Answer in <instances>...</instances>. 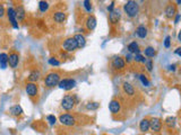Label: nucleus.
<instances>
[{
    "label": "nucleus",
    "instance_id": "f257e3e1",
    "mask_svg": "<svg viewBox=\"0 0 181 135\" xmlns=\"http://www.w3.org/2000/svg\"><path fill=\"white\" fill-rule=\"evenodd\" d=\"M123 10L127 14L128 17H136L137 14H138V3L136 1H133V0H129L123 5Z\"/></svg>",
    "mask_w": 181,
    "mask_h": 135
},
{
    "label": "nucleus",
    "instance_id": "f03ea898",
    "mask_svg": "<svg viewBox=\"0 0 181 135\" xmlns=\"http://www.w3.org/2000/svg\"><path fill=\"white\" fill-rule=\"evenodd\" d=\"M59 82H60V73H58V72H50L44 79V85L48 88H53V87L59 85Z\"/></svg>",
    "mask_w": 181,
    "mask_h": 135
},
{
    "label": "nucleus",
    "instance_id": "7ed1b4c3",
    "mask_svg": "<svg viewBox=\"0 0 181 135\" xmlns=\"http://www.w3.org/2000/svg\"><path fill=\"white\" fill-rule=\"evenodd\" d=\"M76 99H77V97L74 96V95H66L65 97L63 98V100H61V107L65 110H71L76 105Z\"/></svg>",
    "mask_w": 181,
    "mask_h": 135
},
{
    "label": "nucleus",
    "instance_id": "20e7f679",
    "mask_svg": "<svg viewBox=\"0 0 181 135\" xmlns=\"http://www.w3.org/2000/svg\"><path fill=\"white\" fill-rule=\"evenodd\" d=\"M63 49L66 51V52H74L78 49L77 42L74 37H68L66 38L65 41L63 42Z\"/></svg>",
    "mask_w": 181,
    "mask_h": 135
},
{
    "label": "nucleus",
    "instance_id": "39448f33",
    "mask_svg": "<svg viewBox=\"0 0 181 135\" xmlns=\"http://www.w3.org/2000/svg\"><path fill=\"white\" fill-rule=\"evenodd\" d=\"M59 122L63 125H66V126H74L75 124H76V118L70 114H63L60 115Z\"/></svg>",
    "mask_w": 181,
    "mask_h": 135
},
{
    "label": "nucleus",
    "instance_id": "423d86ee",
    "mask_svg": "<svg viewBox=\"0 0 181 135\" xmlns=\"http://www.w3.org/2000/svg\"><path fill=\"white\" fill-rule=\"evenodd\" d=\"M25 90H26V94L28 95V97L31 98L36 97L39 94V87L34 82H27L26 86H25Z\"/></svg>",
    "mask_w": 181,
    "mask_h": 135
},
{
    "label": "nucleus",
    "instance_id": "0eeeda50",
    "mask_svg": "<svg viewBox=\"0 0 181 135\" xmlns=\"http://www.w3.org/2000/svg\"><path fill=\"white\" fill-rule=\"evenodd\" d=\"M7 16H8V21L9 23L12 24V26L17 30L18 28V21H17V16H16V12L15 9L13 8V7H9L7 9Z\"/></svg>",
    "mask_w": 181,
    "mask_h": 135
},
{
    "label": "nucleus",
    "instance_id": "6e6552de",
    "mask_svg": "<svg viewBox=\"0 0 181 135\" xmlns=\"http://www.w3.org/2000/svg\"><path fill=\"white\" fill-rule=\"evenodd\" d=\"M61 89L63 90H70L73 89L76 86V81L74 79H63V80H60L59 85H58Z\"/></svg>",
    "mask_w": 181,
    "mask_h": 135
},
{
    "label": "nucleus",
    "instance_id": "1a4fd4ad",
    "mask_svg": "<svg viewBox=\"0 0 181 135\" xmlns=\"http://www.w3.org/2000/svg\"><path fill=\"white\" fill-rule=\"evenodd\" d=\"M18 62H19V54L16 52H12L8 55V64L10 68L15 69L18 65Z\"/></svg>",
    "mask_w": 181,
    "mask_h": 135
},
{
    "label": "nucleus",
    "instance_id": "9d476101",
    "mask_svg": "<svg viewBox=\"0 0 181 135\" xmlns=\"http://www.w3.org/2000/svg\"><path fill=\"white\" fill-rule=\"evenodd\" d=\"M66 18H67V14L65 12H61V10H58V12H54L53 15H52V19H53L56 23L58 24H63L66 21Z\"/></svg>",
    "mask_w": 181,
    "mask_h": 135
},
{
    "label": "nucleus",
    "instance_id": "9b49d317",
    "mask_svg": "<svg viewBox=\"0 0 181 135\" xmlns=\"http://www.w3.org/2000/svg\"><path fill=\"white\" fill-rule=\"evenodd\" d=\"M126 65V61L122 59L121 56H116L113 58L112 60V67L116 69V70H122Z\"/></svg>",
    "mask_w": 181,
    "mask_h": 135
},
{
    "label": "nucleus",
    "instance_id": "f8f14e48",
    "mask_svg": "<svg viewBox=\"0 0 181 135\" xmlns=\"http://www.w3.org/2000/svg\"><path fill=\"white\" fill-rule=\"evenodd\" d=\"M161 127H162V122H161L160 118L154 117L149 120V128L154 132H158L161 131Z\"/></svg>",
    "mask_w": 181,
    "mask_h": 135
},
{
    "label": "nucleus",
    "instance_id": "ddd939ff",
    "mask_svg": "<svg viewBox=\"0 0 181 135\" xmlns=\"http://www.w3.org/2000/svg\"><path fill=\"white\" fill-rule=\"evenodd\" d=\"M121 18V14H120V10L119 9H114L110 12L109 15V21H110L111 24H117Z\"/></svg>",
    "mask_w": 181,
    "mask_h": 135
},
{
    "label": "nucleus",
    "instance_id": "4468645a",
    "mask_svg": "<svg viewBox=\"0 0 181 135\" xmlns=\"http://www.w3.org/2000/svg\"><path fill=\"white\" fill-rule=\"evenodd\" d=\"M85 26L88 30H94V28L96 27V18L94 16L89 15L85 21Z\"/></svg>",
    "mask_w": 181,
    "mask_h": 135
},
{
    "label": "nucleus",
    "instance_id": "2eb2a0df",
    "mask_svg": "<svg viewBox=\"0 0 181 135\" xmlns=\"http://www.w3.org/2000/svg\"><path fill=\"white\" fill-rule=\"evenodd\" d=\"M120 108H121L120 103L116 99L111 100V103L109 104V110H110L112 114H118V113L120 112Z\"/></svg>",
    "mask_w": 181,
    "mask_h": 135
},
{
    "label": "nucleus",
    "instance_id": "dca6fc26",
    "mask_svg": "<svg viewBox=\"0 0 181 135\" xmlns=\"http://www.w3.org/2000/svg\"><path fill=\"white\" fill-rule=\"evenodd\" d=\"M15 12H16V16H17V21H22L25 19V17H26V12H25V9H24V7L22 6V5H17Z\"/></svg>",
    "mask_w": 181,
    "mask_h": 135
},
{
    "label": "nucleus",
    "instance_id": "f3484780",
    "mask_svg": "<svg viewBox=\"0 0 181 135\" xmlns=\"http://www.w3.org/2000/svg\"><path fill=\"white\" fill-rule=\"evenodd\" d=\"M164 12H165V16L168 18H173L175 16V14H177V8H175L174 5H168V6L165 7V10H164Z\"/></svg>",
    "mask_w": 181,
    "mask_h": 135
},
{
    "label": "nucleus",
    "instance_id": "a211bd4d",
    "mask_svg": "<svg viewBox=\"0 0 181 135\" xmlns=\"http://www.w3.org/2000/svg\"><path fill=\"white\" fill-rule=\"evenodd\" d=\"M122 89H123V91H125V94L126 95H128V96H134L135 95V89H134V87L130 85L129 82H123L122 83Z\"/></svg>",
    "mask_w": 181,
    "mask_h": 135
},
{
    "label": "nucleus",
    "instance_id": "6ab92c4d",
    "mask_svg": "<svg viewBox=\"0 0 181 135\" xmlns=\"http://www.w3.org/2000/svg\"><path fill=\"white\" fill-rule=\"evenodd\" d=\"M40 78H41V72L39 70H33L28 76V81L35 83L36 81H39Z\"/></svg>",
    "mask_w": 181,
    "mask_h": 135
},
{
    "label": "nucleus",
    "instance_id": "aec40b11",
    "mask_svg": "<svg viewBox=\"0 0 181 135\" xmlns=\"http://www.w3.org/2000/svg\"><path fill=\"white\" fill-rule=\"evenodd\" d=\"M74 38L76 40V42H77L78 49H83V47L85 46V44H86V40H85V37H84L82 34H76V35L74 36Z\"/></svg>",
    "mask_w": 181,
    "mask_h": 135
},
{
    "label": "nucleus",
    "instance_id": "412c9836",
    "mask_svg": "<svg viewBox=\"0 0 181 135\" xmlns=\"http://www.w3.org/2000/svg\"><path fill=\"white\" fill-rule=\"evenodd\" d=\"M9 113H10L13 116H21V115L23 114V108H22L19 105H15L9 109Z\"/></svg>",
    "mask_w": 181,
    "mask_h": 135
},
{
    "label": "nucleus",
    "instance_id": "4be33fe9",
    "mask_svg": "<svg viewBox=\"0 0 181 135\" xmlns=\"http://www.w3.org/2000/svg\"><path fill=\"white\" fill-rule=\"evenodd\" d=\"M136 35L140 38H145L147 36V28L145 26H138L136 30Z\"/></svg>",
    "mask_w": 181,
    "mask_h": 135
},
{
    "label": "nucleus",
    "instance_id": "5701e85b",
    "mask_svg": "<svg viewBox=\"0 0 181 135\" xmlns=\"http://www.w3.org/2000/svg\"><path fill=\"white\" fill-rule=\"evenodd\" d=\"M139 129L142 131V132H147V131L149 129V119H147V118H144V119L140 120Z\"/></svg>",
    "mask_w": 181,
    "mask_h": 135
},
{
    "label": "nucleus",
    "instance_id": "b1692460",
    "mask_svg": "<svg viewBox=\"0 0 181 135\" xmlns=\"http://www.w3.org/2000/svg\"><path fill=\"white\" fill-rule=\"evenodd\" d=\"M7 65H8V55L6 53H1L0 54V68L6 69Z\"/></svg>",
    "mask_w": 181,
    "mask_h": 135
},
{
    "label": "nucleus",
    "instance_id": "393cba45",
    "mask_svg": "<svg viewBox=\"0 0 181 135\" xmlns=\"http://www.w3.org/2000/svg\"><path fill=\"white\" fill-rule=\"evenodd\" d=\"M128 51L130 53H136V54H140V51L138 49V44L136 42H131L130 44L128 45Z\"/></svg>",
    "mask_w": 181,
    "mask_h": 135
},
{
    "label": "nucleus",
    "instance_id": "a878e982",
    "mask_svg": "<svg viewBox=\"0 0 181 135\" xmlns=\"http://www.w3.org/2000/svg\"><path fill=\"white\" fill-rule=\"evenodd\" d=\"M165 124L169 128H172V127L175 126V124H177V118H175L174 116H169V117L165 119Z\"/></svg>",
    "mask_w": 181,
    "mask_h": 135
},
{
    "label": "nucleus",
    "instance_id": "bb28decb",
    "mask_svg": "<svg viewBox=\"0 0 181 135\" xmlns=\"http://www.w3.org/2000/svg\"><path fill=\"white\" fill-rule=\"evenodd\" d=\"M155 54H156V52H155L154 47L147 46L145 49V55L147 56V58H154Z\"/></svg>",
    "mask_w": 181,
    "mask_h": 135
},
{
    "label": "nucleus",
    "instance_id": "cd10ccee",
    "mask_svg": "<svg viewBox=\"0 0 181 135\" xmlns=\"http://www.w3.org/2000/svg\"><path fill=\"white\" fill-rule=\"evenodd\" d=\"M39 9L41 12H48L49 9V2L48 1H40L39 2Z\"/></svg>",
    "mask_w": 181,
    "mask_h": 135
},
{
    "label": "nucleus",
    "instance_id": "c85d7f7f",
    "mask_svg": "<svg viewBox=\"0 0 181 135\" xmlns=\"http://www.w3.org/2000/svg\"><path fill=\"white\" fill-rule=\"evenodd\" d=\"M138 78H139V80L142 81L143 85L146 86V87H148V86L151 85V82L148 81V79H147V78H146V76H144V74H139V77H138Z\"/></svg>",
    "mask_w": 181,
    "mask_h": 135
},
{
    "label": "nucleus",
    "instance_id": "c756f323",
    "mask_svg": "<svg viewBox=\"0 0 181 135\" xmlns=\"http://www.w3.org/2000/svg\"><path fill=\"white\" fill-rule=\"evenodd\" d=\"M47 120L49 122V124H50V125H54V124H56V122H57V118H56V116H54V115H48V116H47Z\"/></svg>",
    "mask_w": 181,
    "mask_h": 135
},
{
    "label": "nucleus",
    "instance_id": "7c9ffc66",
    "mask_svg": "<svg viewBox=\"0 0 181 135\" xmlns=\"http://www.w3.org/2000/svg\"><path fill=\"white\" fill-rule=\"evenodd\" d=\"M84 3V7H85V9H86V12H92V3H91V1H88V0H85V1H83Z\"/></svg>",
    "mask_w": 181,
    "mask_h": 135
},
{
    "label": "nucleus",
    "instance_id": "2f4dec72",
    "mask_svg": "<svg viewBox=\"0 0 181 135\" xmlns=\"http://www.w3.org/2000/svg\"><path fill=\"white\" fill-rule=\"evenodd\" d=\"M134 60L136 62H142V63H146L145 56H143L142 54H136V56L134 58Z\"/></svg>",
    "mask_w": 181,
    "mask_h": 135
},
{
    "label": "nucleus",
    "instance_id": "473e14b6",
    "mask_svg": "<svg viewBox=\"0 0 181 135\" xmlns=\"http://www.w3.org/2000/svg\"><path fill=\"white\" fill-rule=\"evenodd\" d=\"M98 106H100L98 103H89L86 107H87V109H98Z\"/></svg>",
    "mask_w": 181,
    "mask_h": 135
},
{
    "label": "nucleus",
    "instance_id": "72a5a7b5",
    "mask_svg": "<svg viewBox=\"0 0 181 135\" xmlns=\"http://www.w3.org/2000/svg\"><path fill=\"white\" fill-rule=\"evenodd\" d=\"M49 63H50L51 65H56V67H58V65L60 64V62L58 61L56 58H51V59H49Z\"/></svg>",
    "mask_w": 181,
    "mask_h": 135
},
{
    "label": "nucleus",
    "instance_id": "f704fd0d",
    "mask_svg": "<svg viewBox=\"0 0 181 135\" xmlns=\"http://www.w3.org/2000/svg\"><path fill=\"white\" fill-rule=\"evenodd\" d=\"M146 68H147V70H148V71L153 70V61H152L151 59L146 61Z\"/></svg>",
    "mask_w": 181,
    "mask_h": 135
},
{
    "label": "nucleus",
    "instance_id": "c9c22d12",
    "mask_svg": "<svg viewBox=\"0 0 181 135\" xmlns=\"http://www.w3.org/2000/svg\"><path fill=\"white\" fill-rule=\"evenodd\" d=\"M170 45H171V37H170V36H166V37H165V41H164V46L169 49Z\"/></svg>",
    "mask_w": 181,
    "mask_h": 135
},
{
    "label": "nucleus",
    "instance_id": "e433bc0d",
    "mask_svg": "<svg viewBox=\"0 0 181 135\" xmlns=\"http://www.w3.org/2000/svg\"><path fill=\"white\" fill-rule=\"evenodd\" d=\"M5 14H6V12H5V7H3V5H1V3H0V19H1V18H3Z\"/></svg>",
    "mask_w": 181,
    "mask_h": 135
},
{
    "label": "nucleus",
    "instance_id": "4c0bfd02",
    "mask_svg": "<svg viewBox=\"0 0 181 135\" xmlns=\"http://www.w3.org/2000/svg\"><path fill=\"white\" fill-rule=\"evenodd\" d=\"M108 10H109V12H112V10H114V2H113V1H112V2H111V5H110V6H109V7H108Z\"/></svg>",
    "mask_w": 181,
    "mask_h": 135
},
{
    "label": "nucleus",
    "instance_id": "58836bf2",
    "mask_svg": "<svg viewBox=\"0 0 181 135\" xmlns=\"http://www.w3.org/2000/svg\"><path fill=\"white\" fill-rule=\"evenodd\" d=\"M133 59H134V58L131 56V54H128V55H126V61H127V62H131V61H133Z\"/></svg>",
    "mask_w": 181,
    "mask_h": 135
},
{
    "label": "nucleus",
    "instance_id": "ea45409f",
    "mask_svg": "<svg viewBox=\"0 0 181 135\" xmlns=\"http://www.w3.org/2000/svg\"><path fill=\"white\" fill-rule=\"evenodd\" d=\"M174 53L177 54V55L181 56V47H178V49H177V50L174 51Z\"/></svg>",
    "mask_w": 181,
    "mask_h": 135
},
{
    "label": "nucleus",
    "instance_id": "a19ab883",
    "mask_svg": "<svg viewBox=\"0 0 181 135\" xmlns=\"http://www.w3.org/2000/svg\"><path fill=\"white\" fill-rule=\"evenodd\" d=\"M180 18H181V15L180 14H178V15L175 16V24H178L179 21H180Z\"/></svg>",
    "mask_w": 181,
    "mask_h": 135
},
{
    "label": "nucleus",
    "instance_id": "79ce46f5",
    "mask_svg": "<svg viewBox=\"0 0 181 135\" xmlns=\"http://www.w3.org/2000/svg\"><path fill=\"white\" fill-rule=\"evenodd\" d=\"M170 70H172V71H174L175 70V65L174 64H173V65H170Z\"/></svg>",
    "mask_w": 181,
    "mask_h": 135
},
{
    "label": "nucleus",
    "instance_id": "37998d69",
    "mask_svg": "<svg viewBox=\"0 0 181 135\" xmlns=\"http://www.w3.org/2000/svg\"><path fill=\"white\" fill-rule=\"evenodd\" d=\"M178 40L181 42V30H180V32H179V34H178Z\"/></svg>",
    "mask_w": 181,
    "mask_h": 135
}]
</instances>
